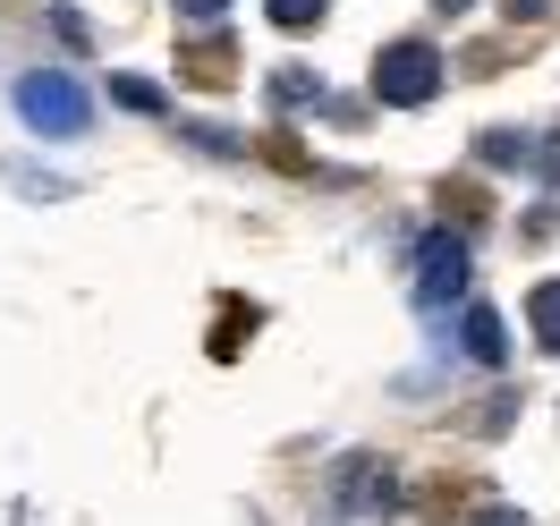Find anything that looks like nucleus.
I'll use <instances>...</instances> for the list:
<instances>
[{"label": "nucleus", "mask_w": 560, "mask_h": 526, "mask_svg": "<svg viewBox=\"0 0 560 526\" xmlns=\"http://www.w3.org/2000/svg\"><path fill=\"white\" fill-rule=\"evenodd\" d=\"M442 51L433 43H383V60H374V94H383L390 110H417V103H433L442 94Z\"/></svg>", "instance_id": "nucleus-1"}, {"label": "nucleus", "mask_w": 560, "mask_h": 526, "mask_svg": "<svg viewBox=\"0 0 560 526\" xmlns=\"http://www.w3.org/2000/svg\"><path fill=\"white\" fill-rule=\"evenodd\" d=\"M18 110H26V119H35L43 137H77V128H85V94H77V77H18Z\"/></svg>", "instance_id": "nucleus-2"}, {"label": "nucleus", "mask_w": 560, "mask_h": 526, "mask_svg": "<svg viewBox=\"0 0 560 526\" xmlns=\"http://www.w3.org/2000/svg\"><path fill=\"white\" fill-rule=\"evenodd\" d=\"M467 289V246L442 230V238H424V297L442 306V297H458Z\"/></svg>", "instance_id": "nucleus-3"}, {"label": "nucleus", "mask_w": 560, "mask_h": 526, "mask_svg": "<svg viewBox=\"0 0 560 526\" xmlns=\"http://www.w3.org/2000/svg\"><path fill=\"white\" fill-rule=\"evenodd\" d=\"M187 77H196V85H230V77H238V51H230L221 35H205L196 51H187Z\"/></svg>", "instance_id": "nucleus-4"}, {"label": "nucleus", "mask_w": 560, "mask_h": 526, "mask_svg": "<svg viewBox=\"0 0 560 526\" xmlns=\"http://www.w3.org/2000/svg\"><path fill=\"white\" fill-rule=\"evenodd\" d=\"M526 315H535V349L560 356V281H544L535 297H526Z\"/></svg>", "instance_id": "nucleus-5"}, {"label": "nucleus", "mask_w": 560, "mask_h": 526, "mask_svg": "<svg viewBox=\"0 0 560 526\" xmlns=\"http://www.w3.org/2000/svg\"><path fill=\"white\" fill-rule=\"evenodd\" d=\"M442 212H451V221H467V230H476V221H485V187H476V178H451V187H442Z\"/></svg>", "instance_id": "nucleus-6"}, {"label": "nucleus", "mask_w": 560, "mask_h": 526, "mask_svg": "<svg viewBox=\"0 0 560 526\" xmlns=\"http://www.w3.org/2000/svg\"><path fill=\"white\" fill-rule=\"evenodd\" d=\"M467 356H476V365H501V315H485V306L467 315Z\"/></svg>", "instance_id": "nucleus-7"}, {"label": "nucleus", "mask_w": 560, "mask_h": 526, "mask_svg": "<svg viewBox=\"0 0 560 526\" xmlns=\"http://www.w3.org/2000/svg\"><path fill=\"white\" fill-rule=\"evenodd\" d=\"M264 9H272V26H315L331 0H264Z\"/></svg>", "instance_id": "nucleus-8"}, {"label": "nucleus", "mask_w": 560, "mask_h": 526, "mask_svg": "<svg viewBox=\"0 0 560 526\" xmlns=\"http://www.w3.org/2000/svg\"><path fill=\"white\" fill-rule=\"evenodd\" d=\"M110 94L128 110H162V85H144V77H110Z\"/></svg>", "instance_id": "nucleus-9"}, {"label": "nucleus", "mask_w": 560, "mask_h": 526, "mask_svg": "<svg viewBox=\"0 0 560 526\" xmlns=\"http://www.w3.org/2000/svg\"><path fill=\"white\" fill-rule=\"evenodd\" d=\"M221 9H230V0H178V17H196V26H205V17H221Z\"/></svg>", "instance_id": "nucleus-10"}, {"label": "nucleus", "mask_w": 560, "mask_h": 526, "mask_svg": "<svg viewBox=\"0 0 560 526\" xmlns=\"http://www.w3.org/2000/svg\"><path fill=\"white\" fill-rule=\"evenodd\" d=\"M476 526H526V518H518V510H485Z\"/></svg>", "instance_id": "nucleus-11"}, {"label": "nucleus", "mask_w": 560, "mask_h": 526, "mask_svg": "<svg viewBox=\"0 0 560 526\" xmlns=\"http://www.w3.org/2000/svg\"><path fill=\"white\" fill-rule=\"evenodd\" d=\"M433 9H467V0H433Z\"/></svg>", "instance_id": "nucleus-12"}]
</instances>
